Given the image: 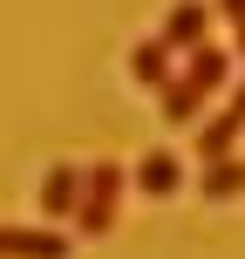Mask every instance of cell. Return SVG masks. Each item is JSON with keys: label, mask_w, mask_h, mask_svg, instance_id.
Segmentation results:
<instances>
[{"label": "cell", "mask_w": 245, "mask_h": 259, "mask_svg": "<svg viewBox=\"0 0 245 259\" xmlns=\"http://www.w3.org/2000/svg\"><path fill=\"white\" fill-rule=\"evenodd\" d=\"M123 191H129V170L116 157H95L89 170H82V198H75V232L82 239H103L109 225H116L123 211Z\"/></svg>", "instance_id": "6da1fadb"}, {"label": "cell", "mask_w": 245, "mask_h": 259, "mask_svg": "<svg viewBox=\"0 0 245 259\" xmlns=\"http://www.w3.org/2000/svg\"><path fill=\"white\" fill-rule=\"evenodd\" d=\"M157 41H164L170 55H198V48L211 41V0H170Z\"/></svg>", "instance_id": "7a4b0ae2"}, {"label": "cell", "mask_w": 245, "mask_h": 259, "mask_svg": "<svg viewBox=\"0 0 245 259\" xmlns=\"http://www.w3.org/2000/svg\"><path fill=\"white\" fill-rule=\"evenodd\" d=\"M75 239L55 225H0V259H68Z\"/></svg>", "instance_id": "3957f363"}, {"label": "cell", "mask_w": 245, "mask_h": 259, "mask_svg": "<svg viewBox=\"0 0 245 259\" xmlns=\"http://www.w3.org/2000/svg\"><path fill=\"white\" fill-rule=\"evenodd\" d=\"M129 184H136L143 198H177L184 191V157L177 150H150L136 170H129Z\"/></svg>", "instance_id": "277c9868"}, {"label": "cell", "mask_w": 245, "mask_h": 259, "mask_svg": "<svg viewBox=\"0 0 245 259\" xmlns=\"http://www.w3.org/2000/svg\"><path fill=\"white\" fill-rule=\"evenodd\" d=\"M75 198H82V164H48L34 205L48 211V219H75Z\"/></svg>", "instance_id": "5b68a950"}, {"label": "cell", "mask_w": 245, "mask_h": 259, "mask_svg": "<svg viewBox=\"0 0 245 259\" xmlns=\"http://www.w3.org/2000/svg\"><path fill=\"white\" fill-rule=\"evenodd\" d=\"M238 137H245V123L232 109H218V116L198 123V157H205V164H225V157H238Z\"/></svg>", "instance_id": "8992f818"}, {"label": "cell", "mask_w": 245, "mask_h": 259, "mask_svg": "<svg viewBox=\"0 0 245 259\" xmlns=\"http://www.w3.org/2000/svg\"><path fill=\"white\" fill-rule=\"evenodd\" d=\"M170 62H177V55H170L157 34H150V41H136V48H129V82H136V89H164V82L177 75Z\"/></svg>", "instance_id": "52a82bcc"}, {"label": "cell", "mask_w": 245, "mask_h": 259, "mask_svg": "<svg viewBox=\"0 0 245 259\" xmlns=\"http://www.w3.org/2000/svg\"><path fill=\"white\" fill-rule=\"evenodd\" d=\"M157 96H164V103H157V109H164V123H170V130L198 123V116H205V103H211V96L198 89V82H184V75H170V82H164V89H157Z\"/></svg>", "instance_id": "ba28073f"}, {"label": "cell", "mask_w": 245, "mask_h": 259, "mask_svg": "<svg viewBox=\"0 0 245 259\" xmlns=\"http://www.w3.org/2000/svg\"><path fill=\"white\" fill-rule=\"evenodd\" d=\"M177 75H184V82H198L205 96H218V89H225V75H232V55H225L218 41H205L198 55H184V68H177Z\"/></svg>", "instance_id": "9c48e42d"}, {"label": "cell", "mask_w": 245, "mask_h": 259, "mask_svg": "<svg viewBox=\"0 0 245 259\" xmlns=\"http://www.w3.org/2000/svg\"><path fill=\"white\" fill-rule=\"evenodd\" d=\"M198 198H211V205H232V198H245V157L205 164V184H198Z\"/></svg>", "instance_id": "30bf717a"}, {"label": "cell", "mask_w": 245, "mask_h": 259, "mask_svg": "<svg viewBox=\"0 0 245 259\" xmlns=\"http://www.w3.org/2000/svg\"><path fill=\"white\" fill-rule=\"evenodd\" d=\"M211 14H225V21H245V0H218Z\"/></svg>", "instance_id": "8fae6325"}, {"label": "cell", "mask_w": 245, "mask_h": 259, "mask_svg": "<svg viewBox=\"0 0 245 259\" xmlns=\"http://www.w3.org/2000/svg\"><path fill=\"white\" fill-rule=\"evenodd\" d=\"M225 109H232V116L245 123V82H238V89H232V103H225Z\"/></svg>", "instance_id": "7c38bea8"}, {"label": "cell", "mask_w": 245, "mask_h": 259, "mask_svg": "<svg viewBox=\"0 0 245 259\" xmlns=\"http://www.w3.org/2000/svg\"><path fill=\"white\" fill-rule=\"evenodd\" d=\"M232 48H238V62H245V21H232Z\"/></svg>", "instance_id": "4fadbf2b"}]
</instances>
